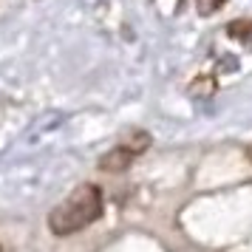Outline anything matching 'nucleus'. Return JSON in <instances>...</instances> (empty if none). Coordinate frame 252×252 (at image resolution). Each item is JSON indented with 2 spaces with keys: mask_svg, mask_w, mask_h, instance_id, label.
I'll list each match as a JSON object with an SVG mask.
<instances>
[{
  "mask_svg": "<svg viewBox=\"0 0 252 252\" xmlns=\"http://www.w3.org/2000/svg\"><path fill=\"white\" fill-rule=\"evenodd\" d=\"M105 210V198L102 190L96 184L85 182L80 187H74L71 195L65 201H60L51 213H48V229L57 235V238H68L80 229L91 227L94 221L102 218Z\"/></svg>",
  "mask_w": 252,
  "mask_h": 252,
  "instance_id": "nucleus-1",
  "label": "nucleus"
},
{
  "mask_svg": "<svg viewBox=\"0 0 252 252\" xmlns=\"http://www.w3.org/2000/svg\"><path fill=\"white\" fill-rule=\"evenodd\" d=\"M133 159H136V153H133L130 148L116 145L114 150H108L102 159H99V170H105V173H122V170H127V167L133 164Z\"/></svg>",
  "mask_w": 252,
  "mask_h": 252,
  "instance_id": "nucleus-2",
  "label": "nucleus"
},
{
  "mask_svg": "<svg viewBox=\"0 0 252 252\" xmlns=\"http://www.w3.org/2000/svg\"><path fill=\"white\" fill-rule=\"evenodd\" d=\"M125 148H130L133 153H145V150L150 148V133H145V130H133V133H127V139L122 142Z\"/></svg>",
  "mask_w": 252,
  "mask_h": 252,
  "instance_id": "nucleus-3",
  "label": "nucleus"
},
{
  "mask_svg": "<svg viewBox=\"0 0 252 252\" xmlns=\"http://www.w3.org/2000/svg\"><path fill=\"white\" fill-rule=\"evenodd\" d=\"M221 6H224V0H195V9H198V14H201V17L216 14Z\"/></svg>",
  "mask_w": 252,
  "mask_h": 252,
  "instance_id": "nucleus-4",
  "label": "nucleus"
},
{
  "mask_svg": "<svg viewBox=\"0 0 252 252\" xmlns=\"http://www.w3.org/2000/svg\"><path fill=\"white\" fill-rule=\"evenodd\" d=\"M247 156H250V159H252V148H250V150H247Z\"/></svg>",
  "mask_w": 252,
  "mask_h": 252,
  "instance_id": "nucleus-5",
  "label": "nucleus"
},
{
  "mask_svg": "<svg viewBox=\"0 0 252 252\" xmlns=\"http://www.w3.org/2000/svg\"><path fill=\"white\" fill-rule=\"evenodd\" d=\"M0 252H3V247H0Z\"/></svg>",
  "mask_w": 252,
  "mask_h": 252,
  "instance_id": "nucleus-6",
  "label": "nucleus"
}]
</instances>
